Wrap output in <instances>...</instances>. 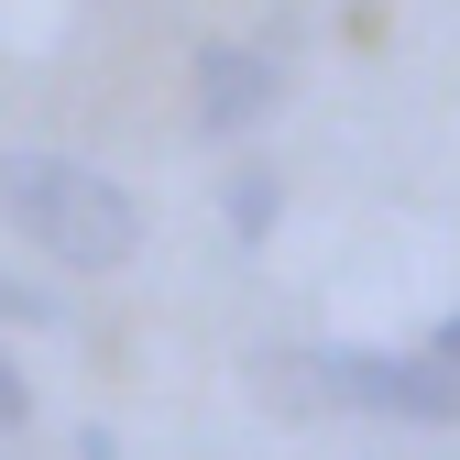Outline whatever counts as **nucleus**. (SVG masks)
<instances>
[{
	"instance_id": "obj_6",
	"label": "nucleus",
	"mask_w": 460,
	"mask_h": 460,
	"mask_svg": "<svg viewBox=\"0 0 460 460\" xmlns=\"http://www.w3.org/2000/svg\"><path fill=\"white\" fill-rule=\"evenodd\" d=\"M22 417H33V384H22L12 351H0V428H22Z\"/></svg>"
},
{
	"instance_id": "obj_7",
	"label": "nucleus",
	"mask_w": 460,
	"mask_h": 460,
	"mask_svg": "<svg viewBox=\"0 0 460 460\" xmlns=\"http://www.w3.org/2000/svg\"><path fill=\"white\" fill-rule=\"evenodd\" d=\"M428 362H438V373H449V384H460V307H449V318H438V351H428Z\"/></svg>"
},
{
	"instance_id": "obj_2",
	"label": "nucleus",
	"mask_w": 460,
	"mask_h": 460,
	"mask_svg": "<svg viewBox=\"0 0 460 460\" xmlns=\"http://www.w3.org/2000/svg\"><path fill=\"white\" fill-rule=\"evenodd\" d=\"M263 384L285 394H318V406H351V417H406V428H449L460 417V384L428 351H296V362H263Z\"/></svg>"
},
{
	"instance_id": "obj_4",
	"label": "nucleus",
	"mask_w": 460,
	"mask_h": 460,
	"mask_svg": "<svg viewBox=\"0 0 460 460\" xmlns=\"http://www.w3.org/2000/svg\"><path fill=\"white\" fill-rule=\"evenodd\" d=\"M274 208H285V187L263 176V164H242V176H230V242H263Z\"/></svg>"
},
{
	"instance_id": "obj_3",
	"label": "nucleus",
	"mask_w": 460,
	"mask_h": 460,
	"mask_svg": "<svg viewBox=\"0 0 460 460\" xmlns=\"http://www.w3.org/2000/svg\"><path fill=\"white\" fill-rule=\"evenodd\" d=\"M274 99H285V66L263 44H198V132L208 143H242Z\"/></svg>"
},
{
	"instance_id": "obj_5",
	"label": "nucleus",
	"mask_w": 460,
	"mask_h": 460,
	"mask_svg": "<svg viewBox=\"0 0 460 460\" xmlns=\"http://www.w3.org/2000/svg\"><path fill=\"white\" fill-rule=\"evenodd\" d=\"M0 329H55V296H44V285H22L12 263H0Z\"/></svg>"
},
{
	"instance_id": "obj_1",
	"label": "nucleus",
	"mask_w": 460,
	"mask_h": 460,
	"mask_svg": "<svg viewBox=\"0 0 460 460\" xmlns=\"http://www.w3.org/2000/svg\"><path fill=\"white\" fill-rule=\"evenodd\" d=\"M0 219L55 263V274H121L143 252V198L77 154H0Z\"/></svg>"
}]
</instances>
